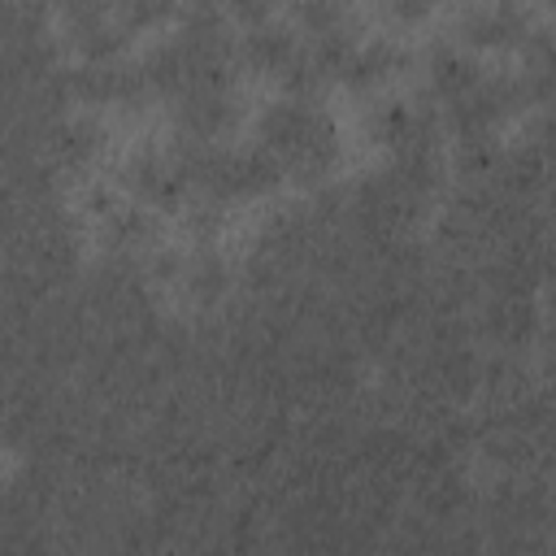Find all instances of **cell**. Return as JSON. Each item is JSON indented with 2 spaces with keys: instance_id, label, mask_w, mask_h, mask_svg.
I'll use <instances>...</instances> for the list:
<instances>
[{
  "instance_id": "obj_3",
  "label": "cell",
  "mask_w": 556,
  "mask_h": 556,
  "mask_svg": "<svg viewBox=\"0 0 556 556\" xmlns=\"http://www.w3.org/2000/svg\"><path fill=\"white\" fill-rule=\"evenodd\" d=\"M460 30L473 48H513V43H526V13L508 0H500V4L473 9Z\"/></svg>"
},
{
  "instance_id": "obj_4",
  "label": "cell",
  "mask_w": 556,
  "mask_h": 556,
  "mask_svg": "<svg viewBox=\"0 0 556 556\" xmlns=\"http://www.w3.org/2000/svg\"><path fill=\"white\" fill-rule=\"evenodd\" d=\"M178 122L191 139H217L230 130L235 122V109H230V96L226 87H204V91H187L178 96Z\"/></svg>"
},
{
  "instance_id": "obj_6",
  "label": "cell",
  "mask_w": 556,
  "mask_h": 556,
  "mask_svg": "<svg viewBox=\"0 0 556 556\" xmlns=\"http://www.w3.org/2000/svg\"><path fill=\"white\" fill-rule=\"evenodd\" d=\"M295 48H300V43H295V35H291V30L256 22V30H248V39H243L239 56H243V65H252V70H261V74H282V70L291 65Z\"/></svg>"
},
{
  "instance_id": "obj_1",
  "label": "cell",
  "mask_w": 556,
  "mask_h": 556,
  "mask_svg": "<svg viewBox=\"0 0 556 556\" xmlns=\"http://www.w3.org/2000/svg\"><path fill=\"white\" fill-rule=\"evenodd\" d=\"M261 148H269L282 161V174L300 178V182H317L334 169L339 161V143H334V126L326 113L282 100L269 104L261 117Z\"/></svg>"
},
{
  "instance_id": "obj_11",
  "label": "cell",
  "mask_w": 556,
  "mask_h": 556,
  "mask_svg": "<svg viewBox=\"0 0 556 556\" xmlns=\"http://www.w3.org/2000/svg\"><path fill=\"white\" fill-rule=\"evenodd\" d=\"M187 0H126V30H148V26H161L169 22L174 13H182Z\"/></svg>"
},
{
  "instance_id": "obj_2",
  "label": "cell",
  "mask_w": 556,
  "mask_h": 556,
  "mask_svg": "<svg viewBox=\"0 0 556 556\" xmlns=\"http://www.w3.org/2000/svg\"><path fill=\"white\" fill-rule=\"evenodd\" d=\"M139 91H143V70H130L117 56L113 61H87L74 74V96H83L91 104H126Z\"/></svg>"
},
{
  "instance_id": "obj_9",
  "label": "cell",
  "mask_w": 556,
  "mask_h": 556,
  "mask_svg": "<svg viewBox=\"0 0 556 556\" xmlns=\"http://www.w3.org/2000/svg\"><path fill=\"white\" fill-rule=\"evenodd\" d=\"M126 43V26H113L109 17H87V22H74V48L87 56V61H113Z\"/></svg>"
},
{
  "instance_id": "obj_7",
  "label": "cell",
  "mask_w": 556,
  "mask_h": 556,
  "mask_svg": "<svg viewBox=\"0 0 556 556\" xmlns=\"http://www.w3.org/2000/svg\"><path fill=\"white\" fill-rule=\"evenodd\" d=\"M430 83H434V91L452 104V100L469 96V91L482 83V70H478V61H473V56L452 52V48H439V52H434V61H430Z\"/></svg>"
},
{
  "instance_id": "obj_13",
  "label": "cell",
  "mask_w": 556,
  "mask_h": 556,
  "mask_svg": "<svg viewBox=\"0 0 556 556\" xmlns=\"http://www.w3.org/2000/svg\"><path fill=\"white\" fill-rule=\"evenodd\" d=\"M56 4L65 9L70 22H87V17H109V4L117 0H56Z\"/></svg>"
},
{
  "instance_id": "obj_10",
  "label": "cell",
  "mask_w": 556,
  "mask_h": 556,
  "mask_svg": "<svg viewBox=\"0 0 556 556\" xmlns=\"http://www.w3.org/2000/svg\"><path fill=\"white\" fill-rule=\"evenodd\" d=\"M343 0H295V22L317 39V35H334L343 30Z\"/></svg>"
},
{
  "instance_id": "obj_12",
  "label": "cell",
  "mask_w": 556,
  "mask_h": 556,
  "mask_svg": "<svg viewBox=\"0 0 556 556\" xmlns=\"http://www.w3.org/2000/svg\"><path fill=\"white\" fill-rule=\"evenodd\" d=\"M222 287H226V265L217 256H195V265H191V291L200 300H213Z\"/></svg>"
},
{
  "instance_id": "obj_5",
  "label": "cell",
  "mask_w": 556,
  "mask_h": 556,
  "mask_svg": "<svg viewBox=\"0 0 556 556\" xmlns=\"http://www.w3.org/2000/svg\"><path fill=\"white\" fill-rule=\"evenodd\" d=\"M130 182L139 191V200H152V204H174L178 191L187 187L182 169L174 156H156V152H143L130 161Z\"/></svg>"
},
{
  "instance_id": "obj_15",
  "label": "cell",
  "mask_w": 556,
  "mask_h": 556,
  "mask_svg": "<svg viewBox=\"0 0 556 556\" xmlns=\"http://www.w3.org/2000/svg\"><path fill=\"white\" fill-rule=\"evenodd\" d=\"M434 4H439V0H391V13H395L400 22H421Z\"/></svg>"
},
{
  "instance_id": "obj_14",
  "label": "cell",
  "mask_w": 556,
  "mask_h": 556,
  "mask_svg": "<svg viewBox=\"0 0 556 556\" xmlns=\"http://www.w3.org/2000/svg\"><path fill=\"white\" fill-rule=\"evenodd\" d=\"M274 4H278V0H230V13H235L239 22H252V26H256V22L269 17Z\"/></svg>"
},
{
  "instance_id": "obj_8",
  "label": "cell",
  "mask_w": 556,
  "mask_h": 556,
  "mask_svg": "<svg viewBox=\"0 0 556 556\" xmlns=\"http://www.w3.org/2000/svg\"><path fill=\"white\" fill-rule=\"evenodd\" d=\"M400 65V52L391 48V43H369V48H352V56H348V65H343V83L348 87H374V83H382L391 70Z\"/></svg>"
}]
</instances>
